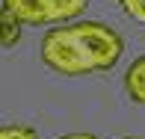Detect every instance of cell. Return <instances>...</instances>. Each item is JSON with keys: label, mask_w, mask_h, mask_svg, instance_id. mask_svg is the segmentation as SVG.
<instances>
[{"label": "cell", "mask_w": 145, "mask_h": 139, "mask_svg": "<svg viewBox=\"0 0 145 139\" xmlns=\"http://www.w3.org/2000/svg\"><path fill=\"white\" fill-rule=\"evenodd\" d=\"M124 86H127L130 98L145 107V56H139V59L127 68V74H124Z\"/></svg>", "instance_id": "6"}, {"label": "cell", "mask_w": 145, "mask_h": 139, "mask_svg": "<svg viewBox=\"0 0 145 139\" xmlns=\"http://www.w3.org/2000/svg\"><path fill=\"white\" fill-rule=\"evenodd\" d=\"M89 0H44V9H48L50 24L68 21V18H77L83 9H86Z\"/></svg>", "instance_id": "4"}, {"label": "cell", "mask_w": 145, "mask_h": 139, "mask_svg": "<svg viewBox=\"0 0 145 139\" xmlns=\"http://www.w3.org/2000/svg\"><path fill=\"white\" fill-rule=\"evenodd\" d=\"M62 139H98V136H92V133H71V136H62Z\"/></svg>", "instance_id": "9"}, {"label": "cell", "mask_w": 145, "mask_h": 139, "mask_svg": "<svg viewBox=\"0 0 145 139\" xmlns=\"http://www.w3.org/2000/svg\"><path fill=\"white\" fill-rule=\"evenodd\" d=\"M0 139H39V133L21 124H9V127H0Z\"/></svg>", "instance_id": "7"}, {"label": "cell", "mask_w": 145, "mask_h": 139, "mask_svg": "<svg viewBox=\"0 0 145 139\" xmlns=\"http://www.w3.org/2000/svg\"><path fill=\"white\" fill-rule=\"evenodd\" d=\"M21 39V21L6 3H0V48H12Z\"/></svg>", "instance_id": "5"}, {"label": "cell", "mask_w": 145, "mask_h": 139, "mask_svg": "<svg viewBox=\"0 0 145 139\" xmlns=\"http://www.w3.org/2000/svg\"><path fill=\"white\" fill-rule=\"evenodd\" d=\"M121 6H124V12H127L133 21L145 24V0H121Z\"/></svg>", "instance_id": "8"}, {"label": "cell", "mask_w": 145, "mask_h": 139, "mask_svg": "<svg viewBox=\"0 0 145 139\" xmlns=\"http://www.w3.org/2000/svg\"><path fill=\"white\" fill-rule=\"evenodd\" d=\"M42 59L48 68L59 74H89L92 62L83 50L80 39L74 36V27H56L42 39Z\"/></svg>", "instance_id": "1"}, {"label": "cell", "mask_w": 145, "mask_h": 139, "mask_svg": "<svg viewBox=\"0 0 145 139\" xmlns=\"http://www.w3.org/2000/svg\"><path fill=\"white\" fill-rule=\"evenodd\" d=\"M74 36L80 39L83 50H86V56L92 62V71H110L118 62L121 50H124L118 33L110 30V27H104V24H95V21L74 24Z\"/></svg>", "instance_id": "2"}, {"label": "cell", "mask_w": 145, "mask_h": 139, "mask_svg": "<svg viewBox=\"0 0 145 139\" xmlns=\"http://www.w3.org/2000/svg\"><path fill=\"white\" fill-rule=\"evenodd\" d=\"M15 18L21 24H30V27H39V24H50L48 9H44V0H3Z\"/></svg>", "instance_id": "3"}]
</instances>
